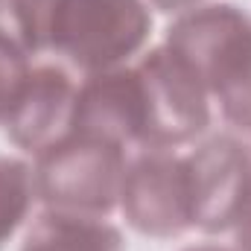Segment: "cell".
Wrapping results in <instances>:
<instances>
[{"mask_svg":"<svg viewBox=\"0 0 251 251\" xmlns=\"http://www.w3.org/2000/svg\"><path fill=\"white\" fill-rule=\"evenodd\" d=\"M21 251H123V237L97 216L50 210L29 228Z\"/></svg>","mask_w":251,"mask_h":251,"instance_id":"cell-9","label":"cell"},{"mask_svg":"<svg viewBox=\"0 0 251 251\" xmlns=\"http://www.w3.org/2000/svg\"><path fill=\"white\" fill-rule=\"evenodd\" d=\"M152 29L143 0H56L50 50L79 70H114L134 56Z\"/></svg>","mask_w":251,"mask_h":251,"instance_id":"cell-3","label":"cell"},{"mask_svg":"<svg viewBox=\"0 0 251 251\" xmlns=\"http://www.w3.org/2000/svg\"><path fill=\"white\" fill-rule=\"evenodd\" d=\"M184 251H228V249H219V246H193V249H184Z\"/></svg>","mask_w":251,"mask_h":251,"instance_id":"cell-15","label":"cell"},{"mask_svg":"<svg viewBox=\"0 0 251 251\" xmlns=\"http://www.w3.org/2000/svg\"><path fill=\"white\" fill-rule=\"evenodd\" d=\"M79 85L59 64H44L29 70L9 117L6 134L24 152H44L56 140H62L73 126Z\"/></svg>","mask_w":251,"mask_h":251,"instance_id":"cell-7","label":"cell"},{"mask_svg":"<svg viewBox=\"0 0 251 251\" xmlns=\"http://www.w3.org/2000/svg\"><path fill=\"white\" fill-rule=\"evenodd\" d=\"M140 88L134 67L91 73L76 91L70 131H82L108 143H140Z\"/></svg>","mask_w":251,"mask_h":251,"instance_id":"cell-8","label":"cell"},{"mask_svg":"<svg viewBox=\"0 0 251 251\" xmlns=\"http://www.w3.org/2000/svg\"><path fill=\"white\" fill-rule=\"evenodd\" d=\"M29 70L32 67L26 62L24 50L0 32V123H6V117H9V111H12Z\"/></svg>","mask_w":251,"mask_h":251,"instance_id":"cell-12","label":"cell"},{"mask_svg":"<svg viewBox=\"0 0 251 251\" xmlns=\"http://www.w3.org/2000/svg\"><path fill=\"white\" fill-rule=\"evenodd\" d=\"M35 196V173L24 161L0 155V249L15 237Z\"/></svg>","mask_w":251,"mask_h":251,"instance_id":"cell-11","label":"cell"},{"mask_svg":"<svg viewBox=\"0 0 251 251\" xmlns=\"http://www.w3.org/2000/svg\"><path fill=\"white\" fill-rule=\"evenodd\" d=\"M234 228H237V251H251V204Z\"/></svg>","mask_w":251,"mask_h":251,"instance_id":"cell-13","label":"cell"},{"mask_svg":"<svg viewBox=\"0 0 251 251\" xmlns=\"http://www.w3.org/2000/svg\"><path fill=\"white\" fill-rule=\"evenodd\" d=\"M155 9H164V12H178V9H187V6H196L201 0H149Z\"/></svg>","mask_w":251,"mask_h":251,"instance_id":"cell-14","label":"cell"},{"mask_svg":"<svg viewBox=\"0 0 251 251\" xmlns=\"http://www.w3.org/2000/svg\"><path fill=\"white\" fill-rule=\"evenodd\" d=\"M187 161L193 225L204 234H222L240 222L251 204V155L228 137H210Z\"/></svg>","mask_w":251,"mask_h":251,"instance_id":"cell-6","label":"cell"},{"mask_svg":"<svg viewBox=\"0 0 251 251\" xmlns=\"http://www.w3.org/2000/svg\"><path fill=\"white\" fill-rule=\"evenodd\" d=\"M126 178L123 146L67 131L62 140L38 152L35 190L50 210L105 219L120 204Z\"/></svg>","mask_w":251,"mask_h":251,"instance_id":"cell-2","label":"cell"},{"mask_svg":"<svg viewBox=\"0 0 251 251\" xmlns=\"http://www.w3.org/2000/svg\"><path fill=\"white\" fill-rule=\"evenodd\" d=\"M120 207L146 237H178L193 225L187 161L170 149H149L126 167Z\"/></svg>","mask_w":251,"mask_h":251,"instance_id":"cell-5","label":"cell"},{"mask_svg":"<svg viewBox=\"0 0 251 251\" xmlns=\"http://www.w3.org/2000/svg\"><path fill=\"white\" fill-rule=\"evenodd\" d=\"M140 88V146L173 149L201 134L210 123L207 91L199 73L173 47H155L134 64Z\"/></svg>","mask_w":251,"mask_h":251,"instance_id":"cell-4","label":"cell"},{"mask_svg":"<svg viewBox=\"0 0 251 251\" xmlns=\"http://www.w3.org/2000/svg\"><path fill=\"white\" fill-rule=\"evenodd\" d=\"M173 47L199 73L222 120L251 134V18L231 3L196 6L167 29Z\"/></svg>","mask_w":251,"mask_h":251,"instance_id":"cell-1","label":"cell"},{"mask_svg":"<svg viewBox=\"0 0 251 251\" xmlns=\"http://www.w3.org/2000/svg\"><path fill=\"white\" fill-rule=\"evenodd\" d=\"M56 0H0V32L24 53L50 50Z\"/></svg>","mask_w":251,"mask_h":251,"instance_id":"cell-10","label":"cell"}]
</instances>
